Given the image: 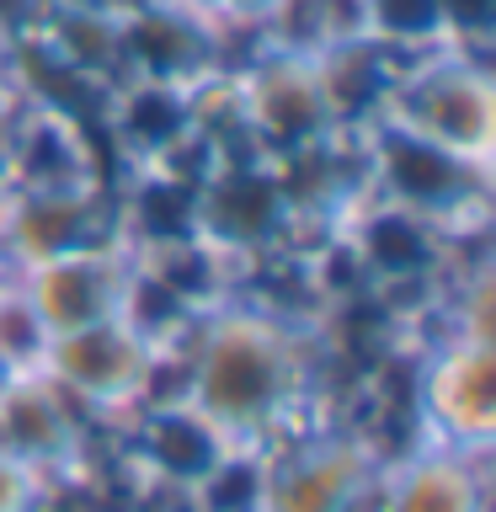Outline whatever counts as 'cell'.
Instances as JSON below:
<instances>
[{"label": "cell", "mask_w": 496, "mask_h": 512, "mask_svg": "<svg viewBox=\"0 0 496 512\" xmlns=\"http://www.w3.org/2000/svg\"><path fill=\"white\" fill-rule=\"evenodd\" d=\"M352 491V464L342 454H320L294 464L278 486H267L272 507L278 512H336Z\"/></svg>", "instance_id": "52a82bcc"}, {"label": "cell", "mask_w": 496, "mask_h": 512, "mask_svg": "<svg viewBox=\"0 0 496 512\" xmlns=\"http://www.w3.org/2000/svg\"><path fill=\"white\" fill-rule=\"evenodd\" d=\"M432 406L454 432H486L491 406H496V384H491V358L486 347H470L459 358H448L432 379Z\"/></svg>", "instance_id": "5b68a950"}, {"label": "cell", "mask_w": 496, "mask_h": 512, "mask_svg": "<svg viewBox=\"0 0 496 512\" xmlns=\"http://www.w3.org/2000/svg\"><path fill=\"white\" fill-rule=\"evenodd\" d=\"M187 6H198V11H224V16H256V11L283 6V0H187Z\"/></svg>", "instance_id": "9c48e42d"}, {"label": "cell", "mask_w": 496, "mask_h": 512, "mask_svg": "<svg viewBox=\"0 0 496 512\" xmlns=\"http://www.w3.org/2000/svg\"><path fill=\"white\" fill-rule=\"evenodd\" d=\"M54 368L75 390L86 395H112L128 390L144 374V347L128 326H112V320H96V326L64 331L54 342Z\"/></svg>", "instance_id": "3957f363"}, {"label": "cell", "mask_w": 496, "mask_h": 512, "mask_svg": "<svg viewBox=\"0 0 496 512\" xmlns=\"http://www.w3.org/2000/svg\"><path fill=\"white\" fill-rule=\"evenodd\" d=\"M150 454L166 464L171 475L203 480V475H214V464H219V427L203 422L198 411L160 416L155 432H150Z\"/></svg>", "instance_id": "8992f818"}, {"label": "cell", "mask_w": 496, "mask_h": 512, "mask_svg": "<svg viewBox=\"0 0 496 512\" xmlns=\"http://www.w3.org/2000/svg\"><path fill=\"white\" fill-rule=\"evenodd\" d=\"M406 134L438 144L448 155H480L491 139V91L480 75L438 70L406 91Z\"/></svg>", "instance_id": "7a4b0ae2"}, {"label": "cell", "mask_w": 496, "mask_h": 512, "mask_svg": "<svg viewBox=\"0 0 496 512\" xmlns=\"http://www.w3.org/2000/svg\"><path fill=\"white\" fill-rule=\"evenodd\" d=\"M107 299H112L107 267L91 262L86 251L48 256L38 267V283H32V315H38V326L59 331V336L80 331V326H96V320H112Z\"/></svg>", "instance_id": "277c9868"}, {"label": "cell", "mask_w": 496, "mask_h": 512, "mask_svg": "<svg viewBox=\"0 0 496 512\" xmlns=\"http://www.w3.org/2000/svg\"><path fill=\"white\" fill-rule=\"evenodd\" d=\"M390 512H475V486L454 464H422L395 491Z\"/></svg>", "instance_id": "ba28073f"}, {"label": "cell", "mask_w": 496, "mask_h": 512, "mask_svg": "<svg viewBox=\"0 0 496 512\" xmlns=\"http://www.w3.org/2000/svg\"><path fill=\"white\" fill-rule=\"evenodd\" d=\"M288 390V358L283 342L262 326H224L214 342L203 347V363L192 374V411L203 422H256L278 406Z\"/></svg>", "instance_id": "6da1fadb"}]
</instances>
